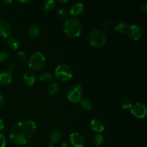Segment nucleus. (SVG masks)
<instances>
[{"instance_id":"nucleus-1","label":"nucleus","mask_w":147,"mask_h":147,"mask_svg":"<svg viewBox=\"0 0 147 147\" xmlns=\"http://www.w3.org/2000/svg\"><path fill=\"white\" fill-rule=\"evenodd\" d=\"M36 131V124L30 120L18 122L12 126L9 132L10 140L17 146L25 145Z\"/></svg>"},{"instance_id":"nucleus-2","label":"nucleus","mask_w":147,"mask_h":147,"mask_svg":"<svg viewBox=\"0 0 147 147\" xmlns=\"http://www.w3.org/2000/svg\"><path fill=\"white\" fill-rule=\"evenodd\" d=\"M64 32L67 37L76 38L80 35L83 30V24L76 17L67 18L63 26Z\"/></svg>"},{"instance_id":"nucleus-3","label":"nucleus","mask_w":147,"mask_h":147,"mask_svg":"<svg viewBox=\"0 0 147 147\" xmlns=\"http://www.w3.org/2000/svg\"><path fill=\"white\" fill-rule=\"evenodd\" d=\"M88 40L93 47L101 48L106 45L107 37L103 30L98 28L93 29L89 32Z\"/></svg>"},{"instance_id":"nucleus-4","label":"nucleus","mask_w":147,"mask_h":147,"mask_svg":"<svg viewBox=\"0 0 147 147\" xmlns=\"http://www.w3.org/2000/svg\"><path fill=\"white\" fill-rule=\"evenodd\" d=\"M45 65V57L44 55L40 52L34 53L29 59V67L33 72L42 70L44 67Z\"/></svg>"},{"instance_id":"nucleus-5","label":"nucleus","mask_w":147,"mask_h":147,"mask_svg":"<svg viewBox=\"0 0 147 147\" xmlns=\"http://www.w3.org/2000/svg\"><path fill=\"white\" fill-rule=\"evenodd\" d=\"M55 77L61 81H67L70 80L73 76V70L67 64H60L57 66L55 70Z\"/></svg>"},{"instance_id":"nucleus-6","label":"nucleus","mask_w":147,"mask_h":147,"mask_svg":"<svg viewBox=\"0 0 147 147\" xmlns=\"http://www.w3.org/2000/svg\"><path fill=\"white\" fill-rule=\"evenodd\" d=\"M83 88L80 84L72 85L67 90V99L73 103H78L83 97Z\"/></svg>"},{"instance_id":"nucleus-7","label":"nucleus","mask_w":147,"mask_h":147,"mask_svg":"<svg viewBox=\"0 0 147 147\" xmlns=\"http://www.w3.org/2000/svg\"><path fill=\"white\" fill-rule=\"evenodd\" d=\"M128 37L134 41H138L140 40L144 34L143 29L137 24H130L126 30Z\"/></svg>"},{"instance_id":"nucleus-8","label":"nucleus","mask_w":147,"mask_h":147,"mask_svg":"<svg viewBox=\"0 0 147 147\" xmlns=\"http://www.w3.org/2000/svg\"><path fill=\"white\" fill-rule=\"evenodd\" d=\"M130 111L134 116L140 119H144L147 113L146 106L142 103H136L133 104Z\"/></svg>"},{"instance_id":"nucleus-9","label":"nucleus","mask_w":147,"mask_h":147,"mask_svg":"<svg viewBox=\"0 0 147 147\" xmlns=\"http://www.w3.org/2000/svg\"><path fill=\"white\" fill-rule=\"evenodd\" d=\"M69 139L71 145L74 147H83L86 144L84 136L78 132L71 134L69 136Z\"/></svg>"},{"instance_id":"nucleus-10","label":"nucleus","mask_w":147,"mask_h":147,"mask_svg":"<svg viewBox=\"0 0 147 147\" xmlns=\"http://www.w3.org/2000/svg\"><path fill=\"white\" fill-rule=\"evenodd\" d=\"M12 34V28L8 22L0 20V37L7 38Z\"/></svg>"},{"instance_id":"nucleus-11","label":"nucleus","mask_w":147,"mask_h":147,"mask_svg":"<svg viewBox=\"0 0 147 147\" xmlns=\"http://www.w3.org/2000/svg\"><path fill=\"white\" fill-rule=\"evenodd\" d=\"M90 124L92 130L97 132L98 134H101L105 130V123L100 119L94 118L91 120Z\"/></svg>"},{"instance_id":"nucleus-12","label":"nucleus","mask_w":147,"mask_h":147,"mask_svg":"<svg viewBox=\"0 0 147 147\" xmlns=\"http://www.w3.org/2000/svg\"><path fill=\"white\" fill-rule=\"evenodd\" d=\"M85 7L83 4L80 2H76L73 4V5L70 7V14L73 15V17H78L80 16L84 13Z\"/></svg>"},{"instance_id":"nucleus-13","label":"nucleus","mask_w":147,"mask_h":147,"mask_svg":"<svg viewBox=\"0 0 147 147\" xmlns=\"http://www.w3.org/2000/svg\"><path fill=\"white\" fill-rule=\"evenodd\" d=\"M23 80L24 83L28 86H32L35 83L37 77L35 73L32 70H27L23 75Z\"/></svg>"},{"instance_id":"nucleus-14","label":"nucleus","mask_w":147,"mask_h":147,"mask_svg":"<svg viewBox=\"0 0 147 147\" xmlns=\"http://www.w3.org/2000/svg\"><path fill=\"white\" fill-rule=\"evenodd\" d=\"M62 138H63V134H62V132L60 130L55 129V130L53 131L50 134V139L51 140V142L49 144L48 147L54 146L55 144L60 142L62 139Z\"/></svg>"},{"instance_id":"nucleus-15","label":"nucleus","mask_w":147,"mask_h":147,"mask_svg":"<svg viewBox=\"0 0 147 147\" xmlns=\"http://www.w3.org/2000/svg\"><path fill=\"white\" fill-rule=\"evenodd\" d=\"M12 80V76L9 71H2L0 73V85L2 86L10 84Z\"/></svg>"},{"instance_id":"nucleus-16","label":"nucleus","mask_w":147,"mask_h":147,"mask_svg":"<svg viewBox=\"0 0 147 147\" xmlns=\"http://www.w3.org/2000/svg\"><path fill=\"white\" fill-rule=\"evenodd\" d=\"M130 26V23L129 22H119L115 25V31L119 34H123L126 32L128 27Z\"/></svg>"},{"instance_id":"nucleus-17","label":"nucleus","mask_w":147,"mask_h":147,"mask_svg":"<svg viewBox=\"0 0 147 147\" xmlns=\"http://www.w3.org/2000/svg\"><path fill=\"white\" fill-rule=\"evenodd\" d=\"M7 45L11 50H17L20 46V42L18 38L15 37H11L7 40Z\"/></svg>"},{"instance_id":"nucleus-18","label":"nucleus","mask_w":147,"mask_h":147,"mask_svg":"<svg viewBox=\"0 0 147 147\" xmlns=\"http://www.w3.org/2000/svg\"><path fill=\"white\" fill-rule=\"evenodd\" d=\"M60 90H61V87H60V84L57 83H53L49 86L48 88H47V92L50 96H57L60 93Z\"/></svg>"},{"instance_id":"nucleus-19","label":"nucleus","mask_w":147,"mask_h":147,"mask_svg":"<svg viewBox=\"0 0 147 147\" xmlns=\"http://www.w3.org/2000/svg\"><path fill=\"white\" fill-rule=\"evenodd\" d=\"M41 32V29L37 24H32L28 28V33L29 35L32 38L38 37Z\"/></svg>"},{"instance_id":"nucleus-20","label":"nucleus","mask_w":147,"mask_h":147,"mask_svg":"<svg viewBox=\"0 0 147 147\" xmlns=\"http://www.w3.org/2000/svg\"><path fill=\"white\" fill-rule=\"evenodd\" d=\"M80 105L82 108L86 111H90L93 108V103L90 99L87 98H83L80 100Z\"/></svg>"},{"instance_id":"nucleus-21","label":"nucleus","mask_w":147,"mask_h":147,"mask_svg":"<svg viewBox=\"0 0 147 147\" xmlns=\"http://www.w3.org/2000/svg\"><path fill=\"white\" fill-rule=\"evenodd\" d=\"M56 5L55 1L53 0H47L43 2V9L46 11H51L55 9Z\"/></svg>"},{"instance_id":"nucleus-22","label":"nucleus","mask_w":147,"mask_h":147,"mask_svg":"<svg viewBox=\"0 0 147 147\" xmlns=\"http://www.w3.org/2000/svg\"><path fill=\"white\" fill-rule=\"evenodd\" d=\"M39 80L42 83H48L53 80V75L49 72H44L40 76Z\"/></svg>"},{"instance_id":"nucleus-23","label":"nucleus","mask_w":147,"mask_h":147,"mask_svg":"<svg viewBox=\"0 0 147 147\" xmlns=\"http://www.w3.org/2000/svg\"><path fill=\"white\" fill-rule=\"evenodd\" d=\"M104 142V136L102 134H96L93 137V144L96 146H101Z\"/></svg>"},{"instance_id":"nucleus-24","label":"nucleus","mask_w":147,"mask_h":147,"mask_svg":"<svg viewBox=\"0 0 147 147\" xmlns=\"http://www.w3.org/2000/svg\"><path fill=\"white\" fill-rule=\"evenodd\" d=\"M57 16L58 17L59 20H67V16H68V13H67V9L65 8H61L57 11Z\"/></svg>"},{"instance_id":"nucleus-25","label":"nucleus","mask_w":147,"mask_h":147,"mask_svg":"<svg viewBox=\"0 0 147 147\" xmlns=\"http://www.w3.org/2000/svg\"><path fill=\"white\" fill-rule=\"evenodd\" d=\"M132 106H133V104H132L131 101L129 99H123L121 102V106L123 110H130Z\"/></svg>"},{"instance_id":"nucleus-26","label":"nucleus","mask_w":147,"mask_h":147,"mask_svg":"<svg viewBox=\"0 0 147 147\" xmlns=\"http://www.w3.org/2000/svg\"><path fill=\"white\" fill-rule=\"evenodd\" d=\"M9 57V54L6 50H0V62L4 63Z\"/></svg>"},{"instance_id":"nucleus-27","label":"nucleus","mask_w":147,"mask_h":147,"mask_svg":"<svg viewBox=\"0 0 147 147\" xmlns=\"http://www.w3.org/2000/svg\"><path fill=\"white\" fill-rule=\"evenodd\" d=\"M16 57H17V61L20 62V63H24V62H25L26 59H27L26 54L24 52H19V53H17Z\"/></svg>"},{"instance_id":"nucleus-28","label":"nucleus","mask_w":147,"mask_h":147,"mask_svg":"<svg viewBox=\"0 0 147 147\" xmlns=\"http://www.w3.org/2000/svg\"><path fill=\"white\" fill-rule=\"evenodd\" d=\"M101 27H102V28H103V30H109L111 27L110 21H109V20H105V21L103 22V23H102Z\"/></svg>"},{"instance_id":"nucleus-29","label":"nucleus","mask_w":147,"mask_h":147,"mask_svg":"<svg viewBox=\"0 0 147 147\" xmlns=\"http://www.w3.org/2000/svg\"><path fill=\"white\" fill-rule=\"evenodd\" d=\"M6 146V139L4 135L0 133V147Z\"/></svg>"},{"instance_id":"nucleus-30","label":"nucleus","mask_w":147,"mask_h":147,"mask_svg":"<svg viewBox=\"0 0 147 147\" xmlns=\"http://www.w3.org/2000/svg\"><path fill=\"white\" fill-rule=\"evenodd\" d=\"M8 67H9V73H11V72L12 71L14 68H15V65H14V63H11V64L9 65Z\"/></svg>"},{"instance_id":"nucleus-31","label":"nucleus","mask_w":147,"mask_h":147,"mask_svg":"<svg viewBox=\"0 0 147 147\" xmlns=\"http://www.w3.org/2000/svg\"><path fill=\"white\" fill-rule=\"evenodd\" d=\"M4 103V96L0 93V106H1V105H3V103Z\"/></svg>"},{"instance_id":"nucleus-32","label":"nucleus","mask_w":147,"mask_h":147,"mask_svg":"<svg viewBox=\"0 0 147 147\" xmlns=\"http://www.w3.org/2000/svg\"><path fill=\"white\" fill-rule=\"evenodd\" d=\"M4 129V123L2 119H0V131L3 130Z\"/></svg>"},{"instance_id":"nucleus-33","label":"nucleus","mask_w":147,"mask_h":147,"mask_svg":"<svg viewBox=\"0 0 147 147\" xmlns=\"http://www.w3.org/2000/svg\"><path fill=\"white\" fill-rule=\"evenodd\" d=\"M142 10L144 11V12L145 13V14H146V11H147V6L146 4H144V6H142Z\"/></svg>"},{"instance_id":"nucleus-34","label":"nucleus","mask_w":147,"mask_h":147,"mask_svg":"<svg viewBox=\"0 0 147 147\" xmlns=\"http://www.w3.org/2000/svg\"><path fill=\"white\" fill-rule=\"evenodd\" d=\"M58 147H68V146H67V144L66 142H63V143L60 144V146H59Z\"/></svg>"},{"instance_id":"nucleus-35","label":"nucleus","mask_w":147,"mask_h":147,"mask_svg":"<svg viewBox=\"0 0 147 147\" xmlns=\"http://www.w3.org/2000/svg\"><path fill=\"white\" fill-rule=\"evenodd\" d=\"M3 2H4V4H11L12 1H11V0H9V1H4Z\"/></svg>"},{"instance_id":"nucleus-36","label":"nucleus","mask_w":147,"mask_h":147,"mask_svg":"<svg viewBox=\"0 0 147 147\" xmlns=\"http://www.w3.org/2000/svg\"><path fill=\"white\" fill-rule=\"evenodd\" d=\"M29 1H20V2H21V3H27V2H29Z\"/></svg>"},{"instance_id":"nucleus-37","label":"nucleus","mask_w":147,"mask_h":147,"mask_svg":"<svg viewBox=\"0 0 147 147\" xmlns=\"http://www.w3.org/2000/svg\"><path fill=\"white\" fill-rule=\"evenodd\" d=\"M109 147H112V146H109Z\"/></svg>"}]
</instances>
